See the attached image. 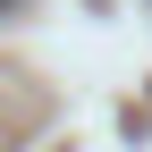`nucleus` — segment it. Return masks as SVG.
Here are the masks:
<instances>
[{"instance_id":"1","label":"nucleus","mask_w":152,"mask_h":152,"mask_svg":"<svg viewBox=\"0 0 152 152\" xmlns=\"http://www.w3.org/2000/svg\"><path fill=\"white\" fill-rule=\"evenodd\" d=\"M9 9H26V0H0V17H9Z\"/></svg>"}]
</instances>
